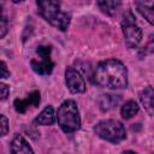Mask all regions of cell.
Segmentation results:
<instances>
[{
  "label": "cell",
  "mask_w": 154,
  "mask_h": 154,
  "mask_svg": "<svg viewBox=\"0 0 154 154\" xmlns=\"http://www.w3.org/2000/svg\"><path fill=\"white\" fill-rule=\"evenodd\" d=\"M97 85L108 89H124L128 87V69L118 59L111 58L97 64L94 72Z\"/></svg>",
  "instance_id": "1"
},
{
  "label": "cell",
  "mask_w": 154,
  "mask_h": 154,
  "mask_svg": "<svg viewBox=\"0 0 154 154\" xmlns=\"http://www.w3.org/2000/svg\"><path fill=\"white\" fill-rule=\"evenodd\" d=\"M40 16L48 22L52 26L65 31L67 30L71 22V13L64 11L61 8V4L59 1L52 0H40L36 2Z\"/></svg>",
  "instance_id": "2"
},
{
  "label": "cell",
  "mask_w": 154,
  "mask_h": 154,
  "mask_svg": "<svg viewBox=\"0 0 154 154\" xmlns=\"http://www.w3.org/2000/svg\"><path fill=\"white\" fill-rule=\"evenodd\" d=\"M57 122L60 129L66 134L75 132L81 128V117L76 101L71 99L65 100L59 106L57 111Z\"/></svg>",
  "instance_id": "3"
},
{
  "label": "cell",
  "mask_w": 154,
  "mask_h": 154,
  "mask_svg": "<svg viewBox=\"0 0 154 154\" xmlns=\"http://www.w3.org/2000/svg\"><path fill=\"white\" fill-rule=\"evenodd\" d=\"M94 132L102 140L118 144L126 138V131L122 122L117 119H105L94 126Z\"/></svg>",
  "instance_id": "4"
},
{
  "label": "cell",
  "mask_w": 154,
  "mask_h": 154,
  "mask_svg": "<svg viewBox=\"0 0 154 154\" xmlns=\"http://www.w3.org/2000/svg\"><path fill=\"white\" fill-rule=\"evenodd\" d=\"M122 30L124 41L128 48H136L142 40V30L136 24L135 16L130 10H126L122 19Z\"/></svg>",
  "instance_id": "5"
},
{
  "label": "cell",
  "mask_w": 154,
  "mask_h": 154,
  "mask_svg": "<svg viewBox=\"0 0 154 154\" xmlns=\"http://www.w3.org/2000/svg\"><path fill=\"white\" fill-rule=\"evenodd\" d=\"M51 52L52 48L51 46H40L36 49L35 57L31 59L30 64L32 70L42 76L51 75L54 67V63L51 58Z\"/></svg>",
  "instance_id": "6"
},
{
  "label": "cell",
  "mask_w": 154,
  "mask_h": 154,
  "mask_svg": "<svg viewBox=\"0 0 154 154\" xmlns=\"http://www.w3.org/2000/svg\"><path fill=\"white\" fill-rule=\"evenodd\" d=\"M65 83H66L67 89L73 94L84 93L87 89L85 81H84L83 76L81 75V72L77 69H75L72 66H69L65 70Z\"/></svg>",
  "instance_id": "7"
},
{
  "label": "cell",
  "mask_w": 154,
  "mask_h": 154,
  "mask_svg": "<svg viewBox=\"0 0 154 154\" xmlns=\"http://www.w3.org/2000/svg\"><path fill=\"white\" fill-rule=\"evenodd\" d=\"M41 101V95H40V91L38 90H34L31 91L26 99H16L14 102H13V106H14V109L18 112V113H25L26 109L32 106V107H37L38 103Z\"/></svg>",
  "instance_id": "8"
},
{
  "label": "cell",
  "mask_w": 154,
  "mask_h": 154,
  "mask_svg": "<svg viewBox=\"0 0 154 154\" xmlns=\"http://www.w3.org/2000/svg\"><path fill=\"white\" fill-rule=\"evenodd\" d=\"M11 154H35L22 135H16L11 142Z\"/></svg>",
  "instance_id": "9"
},
{
  "label": "cell",
  "mask_w": 154,
  "mask_h": 154,
  "mask_svg": "<svg viewBox=\"0 0 154 154\" xmlns=\"http://www.w3.org/2000/svg\"><path fill=\"white\" fill-rule=\"evenodd\" d=\"M55 122V113H54V108L52 105H48L46 106L41 113L34 119V124L36 125H43V126H47V125H53Z\"/></svg>",
  "instance_id": "10"
},
{
  "label": "cell",
  "mask_w": 154,
  "mask_h": 154,
  "mask_svg": "<svg viewBox=\"0 0 154 154\" xmlns=\"http://www.w3.org/2000/svg\"><path fill=\"white\" fill-rule=\"evenodd\" d=\"M153 97H154V91L152 85L146 87L140 94V101L149 116H153Z\"/></svg>",
  "instance_id": "11"
},
{
  "label": "cell",
  "mask_w": 154,
  "mask_h": 154,
  "mask_svg": "<svg viewBox=\"0 0 154 154\" xmlns=\"http://www.w3.org/2000/svg\"><path fill=\"white\" fill-rule=\"evenodd\" d=\"M137 11L141 13V16L147 19L149 24H154V4H147L143 1H137L135 2Z\"/></svg>",
  "instance_id": "12"
},
{
  "label": "cell",
  "mask_w": 154,
  "mask_h": 154,
  "mask_svg": "<svg viewBox=\"0 0 154 154\" xmlns=\"http://www.w3.org/2000/svg\"><path fill=\"white\" fill-rule=\"evenodd\" d=\"M138 105H137V102L136 101H134V100H129V101H126L123 106H122V108H120V114H122V117L124 118V119H130V118H132L135 114H137L138 113Z\"/></svg>",
  "instance_id": "13"
},
{
  "label": "cell",
  "mask_w": 154,
  "mask_h": 154,
  "mask_svg": "<svg viewBox=\"0 0 154 154\" xmlns=\"http://www.w3.org/2000/svg\"><path fill=\"white\" fill-rule=\"evenodd\" d=\"M120 5H122L120 1H108V0L97 1V6H99L105 13H107L108 16H114V14H117V12H118Z\"/></svg>",
  "instance_id": "14"
},
{
  "label": "cell",
  "mask_w": 154,
  "mask_h": 154,
  "mask_svg": "<svg viewBox=\"0 0 154 154\" xmlns=\"http://www.w3.org/2000/svg\"><path fill=\"white\" fill-rule=\"evenodd\" d=\"M119 99L114 97V95H102V97L100 99V107L102 111H109L111 108H113L117 103H118Z\"/></svg>",
  "instance_id": "15"
},
{
  "label": "cell",
  "mask_w": 154,
  "mask_h": 154,
  "mask_svg": "<svg viewBox=\"0 0 154 154\" xmlns=\"http://www.w3.org/2000/svg\"><path fill=\"white\" fill-rule=\"evenodd\" d=\"M8 31V20L4 11V2H0V38H2Z\"/></svg>",
  "instance_id": "16"
},
{
  "label": "cell",
  "mask_w": 154,
  "mask_h": 154,
  "mask_svg": "<svg viewBox=\"0 0 154 154\" xmlns=\"http://www.w3.org/2000/svg\"><path fill=\"white\" fill-rule=\"evenodd\" d=\"M7 134H8V119L4 114H0V137Z\"/></svg>",
  "instance_id": "17"
},
{
  "label": "cell",
  "mask_w": 154,
  "mask_h": 154,
  "mask_svg": "<svg viewBox=\"0 0 154 154\" xmlns=\"http://www.w3.org/2000/svg\"><path fill=\"white\" fill-rule=\"evenodd\" d=\"M10 95V87L6 83L0 82V101H5Z\"/></svg>",
  "instance_id": "18"
},
{
  "label": "cell",
  "mask_w": 154,
  "mask_h": 154,
  "mask_svg": "<svg viewBox=\"0 0 154 154\" xmlns=\"http://www.w3.org/2000/svg\"><path fill=\"white\" fill-rule=\"evenodd\" d=\"M10 70L7 69V65L2 61V60H0V79H6V78H8L10 77Z\"/></svg>",
  "instance_id": "19"
},
{
  "label": "cell",
  "mask_w": 154,
  "mask_h": 154,
  "mask_svg": "<svg viewBox=\"0 0 154 154\" xmlns=\"http://www.w3.org/2000/svg\"><path fill=\"white\" fill-rule=\"evenodd\" d=\"M122 154H136L135 152H132V150H124Z\"/></svg>",
  "instance_id": "20"
}]
</instances>
